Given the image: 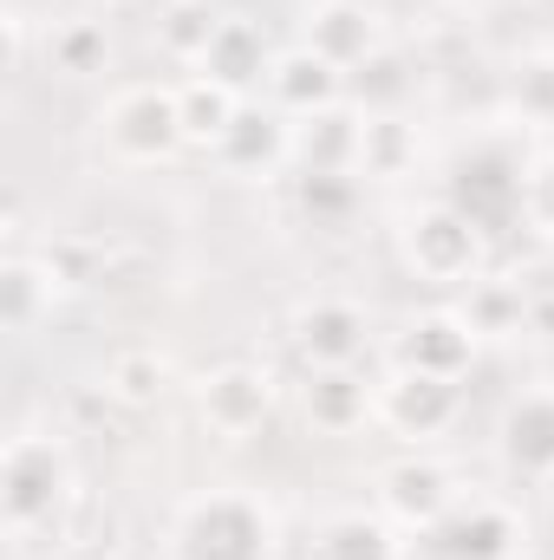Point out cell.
Returning <instances> with one entry per match:
<instances>
[{"instance_id":"obj_1","label":"cell","mask_w":554,"mask_h":560,"mask_svg":"<svg viewBox=\"0 0 554 560\" xmlns=\"http://www.w3.org/2000/svg\"><path fill=\"white\" fill-rule=\"evenodd\" d=\"M79 495V469L66 436L53 430H13L0 450V522L7 541H33L39 528H59V515Z\"/></svg>"},{"instance_id":"obj_2","label":"cell","mask_w":554,"mask_h":560,"mask_svg":"<svg viewBox=\"0 0 554 560\" xmlns=\"http://www.w3.org/2000/svg\"><path fill=\"white\" fill-rule=\"evenodd\" d=\"M170 560H275L280 522L249 489H203L170 515Z\"/></svg>"},{"instance_id":"obj_3","label":"cell","mask_w":554,"mask_h":560,"mask_svg":"<svg viewBox=\"0 0 554 560\" xmlns=\"http://www.w3.org/2000/svg\"><path fill=\"white\" fill-rule=\"evenodd\" d=\"M483 242L489 235L443 196L399 215V255L424 287H470L483 275Z\"/></svg>"},{"instance_id":"obj_4","label":"cell","mask_w":554,"mask_h":560,"mask_svg":"<svg viewBox=\"0 0 554 560\" xmlns=\"http://www.w3.org/2000/svg\"><path fill=\"white\" fill-rule=\"evenodd\" d=\"M99 138L118 163H163L183 150V105H176V85H125L105 98L99 112Z\"/></svg>"},{"instance_id":"obj_5","label":"cell","mask_w":554,"mask_h":560,"mask_svg":"<svg viewBox=\"0 0 554 560\" xmlns=\"http://www.w3.org/2000/svg\"><path fill=\"white\" fill-rule=\"evenodd\" d=\"M522 156L509 143H470L457 163H450V183H443V202H457L483 235L503 229V222H522Z\"/></svg>"},{"instance_id":"obj_6","label":"cell","mask_w":554,"mask_h":560,"mask_svg":"<svg viewBox=\"0 0 554 560\" xmlns=\"http://www.w3.org/2000/svg\"><path fill=\"white\" fill-rule=\"evenodd\" d=\"M372 495H379V515H385L392 528H405V535H437V528L450 522V509L463 502L450 463H437V456H424V450L385 463Z\"/></svg>"},{"instance_id":"obj_7","label":"cell","mask_w":554,"mask_h":560,"mask_svg":"<svg viewBox=\"0 0 554 560\" xmlns=\"http://www.w3.org/2000/svg\"><path fill=\"white\" fill-rule=\"evenodd\" d=\"M287 339L300 352L307 372H333V365H359L372 352V313L346 293H313L293 306L287 319Z\"/></svg>"},{"instance_id":"obj_8","label":"cell","mask_w":554,"mask_h":560,"mask_svg":"<svg viewBox=\"0 0 554 560\" xmlns=\"http://www.w3.org/2000/svg\"><path fill=\"white\" fill-rule=\"evenodd\" d=\"M275 372L268 365H249V359H229V365H209L196 378V418L209 423L216 436L242 443L255 436L262 423L275 418Z\"/></svg>"},{"instance_id":"obj_9","label":"cell","mask_w":554,"mask_h":560,"mask_svg":"<svg viewBox=\"0 0 554 560\" xmlns=\"http://www.w3.org/2000/svg\"><path fill=\"white\" fill-rule=\"evenodd\" d=\"M457 411H463L457 378H430V372H405V365H392V378H385L379 398H372V423H385V430L405 436V443L443 436V430L457 423Z\"/></svg>"},{"instance_id":"obj_10","label":"cell","mask_w":554,"mask_h":560,"mask_svg":"<svg viewBox=\"0 0 554 560\" xmlns=\"http://www.w3.org/2000/svg\"><path fill=\"white\" fill-rule=\"evenodd\" d=\"M476 352H483V339L463 319V306H424V313L405 319V332L392 339V365L430 372V378H463L476 365Z\"/></svg>"},{"instance_id":"obj_11","label":"cell","mask_w":554,"mask_h":560,"mask_svg":"<svg viewBox=\"0 0 554 560\" xmlns=\"http://www.w3.org/2000/svg\"><path fill=\"white\" fill-rule=\"evenodd\" d=\"M300 46H313L339 72L372 66L385 52V13L372 0H313L307 7V26H300Z\"/></svg>"},{"instance_id":"obj_12","label":"cell","mask_w":554,"mask_h":560,"mask_svg":"<svg viewBox=\"0 0 554 560\" xmlns=\"http://www.w3.org/2000/svg\"><path fill=\"white\" fill-rule=\"evenodd\" d=\"M209 156L235 183H268L293 163V118H280L275 105H242V118L222 131V143Z\"/></svg>"},{"instance_id":"obj_13","label":"cell","mask_w":554,"mask_h":560,"mask_svg":"<svg viewBox=\"0 0 554 560\" xmlns=\"http://www.w3.org/2000/svg\"><path fill=\"white\" fill-rule=\"evenodd\" d=\"M496 456L509 476L529 482H554V385L516 392L496 418Z\"/></svg>"},{"instance_id":"obj_14","label":"cell","mask_w":554,"mask_h":560,"mask_svg":"<svg viewBox=\"0 0 554 560\" xmlns=\"http://www.w3.org/2000/svg\"><path fill=\"white\" fill-rule=\"evenodd\" d=\"M522 541H529L522 515L509 502H496V495H463L450 509V522L437 528V548L450 560H516Z\"/></svg>"},{"instance_id":"obj_15","label":"cell","mask_w":554,"mask_h":560,"mask_svg":"<svg viewBox=\"0 0 554 560\" xmlns=\"http://www.w3.org/2000/svg\"><path fill=\"white\" fill-rule=\"evenodd\" d=\"M262 92H268V105H275L280 118H313V112H326V105H339L346 98V72L339 66H326L313 46H280L275 66H268V79H262Z\"/></svg>"},{"instance_id":"obj_16","label":"cell","mask_w":554,"mask_h":560,"mask_svg":"<svg viewBox=\"0 0 554 560\" xmlns=\"http://www.w3.org/2000/svg\"><path fill=\"white\" fill-rule=\"evenodd\" d=\"M66 287H72V280H66V268H59L53 255L7 248V261H0V326H7L13 339H26V332L59 306Z\"/></svg>"},{"instance_id":"obj_17","label":"cell","mask_w":554,"mask_h":560,"mask_svg":"<svg viewBox=\"0 0 554 560\" xmlns=\"http://www.w3.org/2000/svg\"><path fill=\"white\" fill-rule=\"evenodd\" d=\"M359 143H366V112L339 98V105H326L313 118H293V170L359 176Z\"/></svg>"},{"instance_id":"obj_18","label":"cell","mask_w":554,"mask_h":560,"mask_svg":"<svg viewBox=\"0 0 554 560\" xmlns=\"http://www.w3.org/2000/svg\"><path fill=\"white\" fill-rule=\"evenodd\" d=\"M372 398H379V385H366L359 365H333V372H307L300 411L320 436H353L372 423Z\"/></svg>"},{"instance_id":"obj_19","label":"cell","mask_w":554,"mask_h":560,"mask_svg":"<svg viewBox=\"0 0 554 560\" xmlns=\"http://www.w3.org/2000/svg\"><path fill=\"white\" fill-rule=\"evenodd\" d=\"M268 66H275V52H268L262 26H255L249 13H222V26H216V39H209V52H203L196 72H209V79H222L229 92L249 98V92L268 79Z\"/></svg>"},{"instance_id":"obj_20","label":"cell","mask_w":554,"mask_h":560,"mask_svg":"<svg viewBox=\"0 0 554 560\" xmlns=\"http://www.w3.org/2000/svg\"><path fill=\"white\" fill-rule=\"evenodd\" d=\"M405 528H392L379 509H346L326 515L313 535V560H405Z\"/></svg>"},{"instance_id":"obj_21","label":"cell","mask_w":554,"mask_h":560,"mask_svg":"<svg viewBox=\"0 0 554 560\" xmlns=\"http://www.w3.org/2000/svg\"><path fill=\"white\" fill-rule=\"evenodd\" d=\"M176 105H183V138L196 143V150H216L222 131L242 118V92H229L222 79H209V72H189L183 85H176Z\"/></svg>"},{"instance_id":"obj_22","label":"cell","mask_w":554,"mask_h":560,"mask_svg":"<svg viewBox=\"0 0 554 560\" xmlns=\"http://www.w3.org/2000/svg\"><path fill=\"white\" fill-rule=\"evenodd\" d=\"M463 319L476 326V339H509V332H529V287H522V280L476 275L470 287H463Z\"/></svg>"},{"instance_id":"obj_23","label":"cell","mask_w":554,"mask_h":560,"mask_svg":"<svg viewBox=\"0 0 554 560\" xmlns=\"http://www.w3.org/2000/svg\"><path fill=\"white\" fill-rule=\"evenodd\" d=\"M163 392H170V359H163L157 346H125V352H112V365H105V398H112V405L150 411V405H163Z\"/></svg>"},{"instance_id":"obj_24","label":"cell","mask_w":554,"mask_h":560,"mask_svg":"<svg viewBox=\"0 0 554 560\" xmlns=\"http://www.w3.org/2000/svg\"><path fill=\"white\" fill-rule=\"evenodd\" d=\"M417 170V125L399 112H366V143H359V176L372 183H399Z\"/></svg>"},{"instance_id":"obj_25","label":"cell","mask_w":554,"mask_h":560,"mask_svg":"<svg viewBox=\"0 0 554 560\" xmlns=\"http://www.w3.org/2000/svg\"><path fill=\"white\" fill-rule=\"evenodd\" d=\"M46 66H53L59 79H92V72H105V66H112V33H105V20H59V26H46Z\"/></svg>"},{"instance_id":"obj_26","label":"cell","mask_w":554,"mask_h":560,"mask_svg":"<svg viewBox=\"0 0 554 560\" xmlns=\"http://www.w3.org/2000/svg\"><path fill=\"white\" fill-rule=\"evenodd\" d=\"M216 26H222V7H209V0H170L163 13H157V46H163V59H176V66H203V52H209V39H216Z\"/></svg>"},{"instance_id":"obj_27","label":"cell","mask_w":554,"mask_h":560,"mask_svg":"<svg viewBox=\"0 0 554 560\" xmlns=\"http://www.w3.org/2000/svg\"><path fill=\"white\" fill-rule=\"evenodd\" d=\"M293 209H300L313 229H353V215H359V176L300 170V176H293Z\"/></svg>"},{"instance_id":"obj_28","label":"cell","mask_w":554,"mask_h":560,"mask_svg":"<svg viewBox=\"0 0 554 560\" xmlns=\"http://www.w3.org/2000/svg\"><path fill=\"white\" fill-rule=\"evenodd\" d=\"M503 98H509V118H516V125H554V46L522 52V59L509 66Z\"/></svg>"},{"instance_id":"obj_29","label":"cell","mask_w":554,"mask_h":560,"mask_svg":"<svg viewBox=\"0 0 554 560\" xmlns=\"http://www.w3.org/2000/svg\"><path fill=\"white\" fill-rule=\"evenodd\" d=\"M522 229L554 242V150L529 156V170H522Z\"/></svg>"},{"instance_id":"obj_30","label":"cell","mask_w":554,"mask_h":560,"mask_svg":"<svg viewBox=\"0 0 554 560\" xmlns=\"http://www.w3.org/2000/svg\"><path fill=\"white\" fill-rule=\"evenodd\" d=\"M20 59H26V13L7 7V66H20Z\"/></svg>"},{"instance_id":"obj_31","label":"cell","mask_w":554,"mask_h":560,"mask_svg":"<svg viewBox=\"0 0 554 560\" xmlns=\"http://www.w3.org/2000/svg\"><path fill=\"white\" fill-rule=\"evenodd\" d=\"M529 332L554 339V293H529Z\"/></svg>"},{"instance_id":"obj_32","label":"cell","mask_w":554,"mask_h":560,"mask_svg":"<svg viewBox=\"0 0 554 560\" xmlns=\"http://www.w3.org/2000/svg\"><path fill=\"white\" fill-rule=\"evenodd\" d=\"M457 7H509V0H457Z\"/></svg>"}]
</instances>
